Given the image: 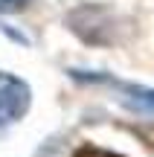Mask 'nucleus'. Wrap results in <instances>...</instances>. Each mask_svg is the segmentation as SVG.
I'll use <instances>...</instances> for the list:
<instances>
[{
  "mask_svg": "<svg viewBox=\"0 0 154 157\" xmlns=\"http://www.w3.org/2000/svg\"><path fill=\"white\" fill-rule=\"evenodd\" d=\"M67 73L79 84H105V87H111L114 96L122 105H128L131 111L154 113V87H145V84H137V82H125V78H116L111 73H102V70H67Z\"/></svg>",
  "mask_w": 154,
  "mask_h": 157,
  "instance_id": "1",
  "label": "nucleus"
},
{
  "mask_svg": "<svg viewBox=\"0 0 154 157\" xmlns=\"http://www.w3.org/2000/svg\"><path fill=\"white\" fill-rule=\"evenodd\" d=\"M32 108V87L26 78L0 70V137H6Z\"/></svg>",
  "mask_w": 154,
  "mask_h": 157,
  "instance_id": "2",
  "label": "nucleus"
},
{
  "mask_svg": "<svg viewBox=\"0 0 154 157\" xmlns=\"http://www.w3.org/2000/svg\"><path fill=\"white\" fill-rule=\"evenodd\" d=\"M29 3H32V0H0V15H12V12H21V9H26Z\"/></svg>",
  "mask_w": 154,
  "mask_h": 157,
  "instance_id": "3",
  "label": "nucleus"
}]
</instances>
